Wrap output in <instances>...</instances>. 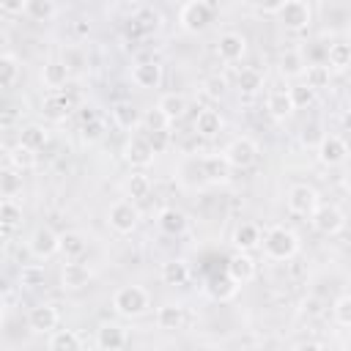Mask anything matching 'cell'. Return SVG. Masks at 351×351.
<instances>
[{"label": "cell", "mask_w": 351, "mask_h": 351, "mask_svg": "<svg viewBox=\"0 0 351 351\" xmlns=\"http://www.w3.org/2000/svg\"><path fill=\"white\" fill-rule=\"evenodd\" d=\"M263 252L271 261H291L299 252V236L285 225H271L263 233Z\"/></svg>", "instance_id": "obj_1"}, {"label": "cell", "mask_w": 351, "mask_h": 351, "mask_svg": "<svg viewBox=\"0 0 351 351\" xmlns=\"http://www.w3.org/2000/svg\"><path fill=\"white\" fill-rule=\"evenodd\" d=\"M151 307V293L143 285H123L112 293V310L123 318H140Z\"/></svg>", "instance_id": "obj_2"}, {"label": "cell", "mask_w": 351, "mask_h": 351, "mask_svg": "<svg viewBox=\"0 0 351 351\" xmlns=\"http://www.w3.org/2000/svg\"><path fill=\"white\" fill-rule=\"evenodd\" d=\"M274 16H277V22L285 30L299 33V30H307L310 22H313V5L304 3V0H282L277 5V14Z\"/></svg>", "instance_id": "obj_3"}, {"label": "cell", "mask_w": 351, "mask_h": 351, "mask_svg": "<svg viewBox=\"0 0 351 351\" xmlns=\"http://www.w3.org/2000/svg\"><path fill=\"white\" fill-rule=\"evenodd\" d=\"M214 16V5L206 3V0H189L178 8V25L184 33H200L208 27Z\"/></svg>", "instance_id": "obj_4"}, {"label": "cell", "mask_w": 351, "mask_h": 351, "mask_svg": "<svg viewBox=\"0 0 351 351\" xmlns=\"http://www.w3.org/2000/svg\"><path fill=\"white\" fill-rule=\"evenodd\" d=\"M107 225L121 236L132 233L140 225V208L134 206V200H115L107 211Z\"/></svg>", "instance_id": "obj_5"}, {"label": "cell", "mask_w": 351, "mask_h": 351, "mask_svg": "<svg viewBox=\"0 0 351 351\" xmlns=\"http://www.w3.org/2000/svg\"><path fill=\"white\" fill-rule=\"evenodd\" d=\"M222 156H225V162H228L230 167L247 170V167H252L255 159H258V143H255L252 137H236V140H230V143L225 145Z\"/></svg>", "instance_id": "obj_6"}, {"label": "cell", "mask_w": 351, "mask_h": 351, "mask_svg": "<svg viewBox=\"0 0 351 351\" xmlns=\"http://www.w3.org/2000/svg\"><path fill=\"white\" fill-rule=\"evenodd\" d=\"M285 206L296 217H313L321 203H318V192L310 184H293L285 195Z\"/></svg>", "instance_id": "obj_7"}, {"label": "cell", "mask_w": 351, "mask_h": 351, "mask_svg": "<svg viewBox=\"0 0 351 351\" xmlns=\"http://www.w3.org/2000/svg\"><path fill=\"white\" fill-rule=\"evenodd\" d=\"M310 222H313V228H315L318 233H324V236H337V233L346 228V214H343L340 206L324 203V206L315 208V214L310 217Z\"/></svg>", "instance_id": "obj_8"}, {"label": "cell", "mask_w": 351, "mask_h": 351, "mask_svg": "<svg viewBox=\"0 0 351 351\" xmlns=\"http://www.w3.org/2000/svg\"><path fill=\"white\" fill-rule=\"evenodd\" d=\"M27 250H30L33 258L47 261V258H52V255L60 252V236H58L52 228L41 225V228H36V230L30 233V239H27Z\"/></svg>", "instance_id": "obj_9"}, {"label": "cell", "mask_w": 351, "mask_h": 351, "mask_svg": "<svg viewBox=\"0 0 351 351\" xmlns=\"http://www.w3.org/2000/svg\"><path fill=\"white\" fill-rule=\"evenodd\" d=\"M315 154H318L321 165L335 167V165H343L348 159V143L340 134H324L315 145Z\"/></svg>", "instance_id": "obj_10"}, {"label": "cell", "mask_w": 351, "mask_h": 351, "mask_svg": "<svg viewBox=\"0 0 351 351\" xmlns=\"http://www.w3.org/2000/svg\"><path fill=\"white\" fill-rule=\"evenodd\" d=\"M247 55V38L239 30H225L217 38V58L222 63H239Z\"/></svg>", "instance_id": "obj_11"}, {"label": "cell", "mask_w": 351, "mask_h": 351, "mask_svg": "<svg viewBox=\"0 0 351 351\" xmlns=\"http://www.w3.org/2000/svg\"><path fill=\"white\" fill-rule=\"evenodd\" d=\"M58 318H60V315H58L55 304L41 302V304L30 307V313H27V326H30V332H36V335H52L55 326H58Z\"/></svg>", "instance_id": "obj_12"}, {"label": "cell", "mask_w": 351, "mask_h": 351, "mask_svg": "<svg viewBox=\"0 0 351 351\" xmlns=\"http://www.w3.org/2000/svg\"><path fill=\"white\" fill-rule=\"evenodd\" d=\"M162 80H165V69H162L159 60H143V63H137V66L132 69V82H134L137 88H143V90L159 88Z\"/></svg>", "instance_id": "obj_13"}, {"label": "cell", "mask_w": 351, "mask_h": 351, "mask_svg": "<svg viewBox=\"0 0 351 351\" xmlns=\"http://www.w3.org/2000/svg\"><path fill=\"white\" fill-rule=\"evenodd\" d=\"M186 107H189L186 96H184V93H176V90H173V93H162L159 101H156V112L162 115L165 123L181 121V118L186 115Z\"/></svg>", "instance_id": "obj_14"}, {"label": "cell", "mask_w": 351, "mask_h": 351, "mask_svg": "<svg viewBox=\"0 0 351 351\" xmlns=\"http://www.w3.org/2000/svg\"><path fill=\"white\" fill-rule=\"evenodd\" d=\"M154 156H156V151L151 148L148 137H143V134H134V137L126 143V148H123V159H126L132 167H148V165L154 162Z\"/></svg>", "instance_id": "obj_15"}, {"label": "cell", "mask_w": 351, "mask_h": 351, "mask_svg": "<svg viewBox=\"0 0 351 351\" xmlns=\"http://www.w3.org/2000/svg\"><path fill=\"white\" fill-rule=\"evenodd\" d=\"M255 271H258V263H255V258H252L250 252H233V255L228 258V277H230L236 285L250 282V280L255 277Z\"/></svg>", "instance_id": "obj_16"}, {"label": "cell", "mask_w": 351, "mask_h": 351, "mask_svg": "<svg viewBox=\"0 0 351 351\" xmlns=\"http://www.w3.org/2000/svg\"><path fill=\"white\" fill-rule=\"evenodd\" d=\"M96 346L101 351H121L126 346V329L115 321H104L99 329H96Z\"/></svg>", "instance_id": "obj_17"}, {"label": "cell", "mask_w": 351, "mask_h": 351, "mask_svg": "<svg viewBox=\"0 0 351 351\" xmlns=\"http://www.w3.org/2000/svg\"><path fill=\"white\" fill-rule=\"evenodd\" d=\"M71 80V71H69V66L63 63V60H47L44 63V69H41V82H44V88H49V93H60V88L66 85Z\"/></svg>", "instance_id": "obj_18"}, {"label": "cell", "mask_w": 351, "mask_h": 351, "mask_svg": "<svg viewBox=\"0 0 351 351\" xmlns=\"http://www.w3.org/2000/svg\"><path fill=\"white\" fill-rule=\"evenodd\" d=\"M266 110H269V115L274 118V121H285V118H291L293 115V99H291V90L288 88H274V90H269V96H266Z\"/></svg>", "instance_id": "obj_19"}, {"label": "cell", "mask_w": 351, "mask_h": 351, "mask_svg": "<svg viewBox=\"0 0 351 351\" xmlns=\"http://www.w3.org/2000/svg\"><path fill=\"white\" fill-rule=\"evenodd\" d=\"M90 269L85 266V263H77V261H69V263H63V269H60V285L66 288V291H80V288H85L88 282H90Z\"/></svg>", "instance_id": "obj_20"}, {"label": "cell", "mask_w": 351, "mask_h": 351, "mask_svg": "<svg viewBox=\"0 0 351 351\" xmlns=\"http://www.w3.org/2000/svg\"><path fill=\"white\" fill-rule=\"evenodd\" d=\"M222 126H225L222 115L217 110H211V107H203L197 112V118H195V134L203 137V140H214L222 132Z\"/></svg>", "instance_id": "obj_21"}, {"label": "cell", "mask_w": 351, "mask_h": 351, "mask_svg": "<svg viewBox=\"0 0 351 351\" xmlns=\"http://www.w3.org/2000/svg\"><path fill=\"white\" fill-rule=\"evenodd\" d=\"M258 244H263L261 228L255 222H239L236 230H233V247H236V252H252Z\"/></svg>", "instance_id": "obj_22"}, {"label": "cell", "mask_w": 351, "mask_h": 351, "mask_svg": "<svg viewBox=\"0 0 351 351\" xmlns=\"http://www.w3.org/2000/svg\"><path fill=\"white\" fill-rule=\"evenodd\" d=\"M41 112L47 121H66L69 112H71V99L66 93H47L44 101H41Z\"/></svg>", "instance_id": "obj_23"}, {"label": "cell", "mask_w": 351, "mask_h": 351, "mask_svg": "<svg viewBox=\"0 0 351 351\" xmlns=\"http://www.w3.org/2000/svg\"><path fill=\"white\" fill-rule=\"evenodd\" d=\"M156 225H159L162 233H167V236H178V233L186 230V214H184L181 208H176V206H167V208L159 211Z\"/></svg>", "instance_id": "obj_24"}, {"label": "cell", "mask_w": 351, "mask_h": 351, "mask_svg": "<svg viewBox=\"0 0 351 351\" xmlns=\"http://www.w3.org/2000/svg\"><path fill=\"white\" fill-rule=\"evenodd\" d=\"M280 74L282 77H288V80H296V77H304V71H307V60H304V55L299 52V49H282L280 52Z\"/></svg>", "instance_id": "obj_25"}, {"label": "cell", "mask_w": 351, "mask_h": 351, "mask_svg": "<svg viewBox=\"0 0 351 351\" xmlns=\"http://www.w3.org/2000/svg\"><path fill=\"white\" fill-rule=\"evenodd\" d=\"M200 170H203V176L208 181H228V176H230V165L225 162L222 154H206V156H200Z\"/></svg>", "instance_id": "obj_26"}, {"label": "cell", "mask_w": 351, "mask_h": 351, "mask_svg": "<svg viewBox=\"0 0 351 351\" xmlns=\"http://www.w3.org/2000/svg\"><path fill=\"white\" fill-rule=\"evenodd\" d=\"M85 250H88V239H85V233H80V230H66V233H60V252H63L66 261H77V258H82Z\"/></svg>", "instance_id": "obj_27"}, {"label": "cell", "mask_w": 351, "mask_h": 351, "mask_svg": "<svg viewBox=\"0 0 351 351\" xmlns=\"http://www.w3.org/2000/svg\"><path fill=\"white\" fill-rule=\"evenodd\" d=\"M326 66L332 71L351 69V41H332L326 47Z\"/></svg>", "instance_id": "obj_28"}, {"label": "cell", "mask_w": 351, "mask_h": 351, "mask_svg": "<svg viewBox=\"0 0 351 351\" xmlns=\"http://www.w3.org/2000/svg\"><path fill=\"white\" fill-rule=\"evenodd\" d=\"M19 77H22V63H19V58H16L14 52H3V55H0V82H3V88H5V90L16 88Z\"/></svg>", "instance_id": "obj_29"}, {"label": "cell", "mask_w": 351, "mask_h": 351, "mask_svg": "<svg viewBox=\"0 0 351 351\" xmlns=\"http://www.w3.org/2000/svg\"><path fill=\"white\" fill-rule=\"evenodd\" d=\"M49 143V132L41 126V123H27L22 132H19V145H25L27 151H41L44 145Z\"/></svg>", "instance_id": "obj_30"}, {"label": "cell", "mask_w": 351, "mask_h": 351, "mask_svg": "<svg viewBox=\"0 0 351 351\" xmlns=\"http://www.w3.org/2000/svg\"><path fill=\"white\" fill-rule=\"evenodd\" d=\"M47 348L49 351H82V340L74 329H58L49 335Z\"/></svg>", "instance_id": "obj_31"}, {"label": "cell", "mask_w": 351, "mask_h": 351, "mask_svg": "<svg viewBox=\"0 0 351 351\" xmlns=\"http://www.w3.org/2000/svg\"><path fill=\"white\" fill-rule=\"evenodd\" d=\"M181 324H184V307L181 304H162L159 310H156V326L159 329H167V332H173V329H181Z\"/></svg>", "instance_id": "obj_32"}, {"label": "cell", "mask_w": 351, "mask_h": 351, "mask_svg": "<svg viewBox=\"0 0 351 351\" xmlns=\"http://www.w3.org/2000/svg\"><path fill=\"white\" fill-rule=\"evenodd\" d=\"M186 280H189V266H186V261L176 258V261L162 263V282H165V285H184Z\"/></svg>", "instance_id": "obj_33"}, {"label": "cell", "mask_w": 351, "mask_h": 351, "mask_svg": "<svg viewBox=\"0 0 351 351\" xmlns=\"http://www.w3.org/2000/svg\"><path fill=\"white\" fill-rule=\"evenodd\" d=\"M58 14V5L52 0H25V16L33 22H49Z\"/></svg>", "instance_id": "obj_34"}, {"label": "cell", "mask_w": 351, "mask_h": 351, "mask_svg": "<svg viewBox=\"0 0 351 351\" xmlns=\"http://www.w3.org/2000/svg\"><path fill=\"white\" fill-rule=\"evenodd\" d=\"M236 85H239L241 93L252 96V93H258V90L263 88V74H261L255 66H244V69L236 74Z\"/></svg>", "instance_id": "obj_35"}, {"label": "cell", "mask_w": 351, "mask_h": 351, "mask_svg": "<svg viewBox=\"0 0 351 351\" xmlns=\"http://www.w3.org/2000/svg\"><path fill=\"white\" fill-rule=\"evenodd\" d=\"M0 195L3 200H14L16 195H22V173L14 167H5L0 173Z\"/></svg>", "instance_id": "obj_36"}, {"label": "cell", "mask_w": 351, "mask_h": 351, "mask_svg": "<svg viewBox=\"0 0 351 351\" xmlns=\"http://www.w3.org/2000/svg\"><path fill=\"white\" fill-rule=\"evenodd\" d=\"M304 80L313 90H321L332 82V69L326 63H307V71H304Z\"/></svg>", "instance_id": "obj_37"}, {"label": "cell", "mask_w": 351, "mask_h": 351, "mask_svg": "<svg viewBox=\"0 0 351 351\" xmlns=\"http://www.w3.org/2000/svg\"><path fill=\"white\" fill-rule=\"evenodd\" d=\"M112 118H115V123H118L121 129H134V126L140 123V112H137L134 104H129V101H118V104L112 107Z\"/></svg>", "instance_id": "obj_38"}, {"label": "cell", "mask_w": 351, "mask_h": 351, "mask_svg": "<svg viewBox=\"0 0 351 351\" xmlns=\"http://www.w3.org/2000/svg\"><path fill=\"white\" fill-rule=\"evenodd\" d=\"M5 159H8V167H14V170H19V173H22V170H30V167L36 165V154H33V151H27V148H25V145H19V143L8 151V156H5Z\"/></svg>", "instance_id": "obj_39"}, {"label": "cell", "mask_w": 351, "mask_h": 351, "mask_svg": "<svg viewBox=\"0 0 351 351\" xmlns=\"http://www.w3.org/2000/svg\"><path fill=\"white\" fill-rule=\"evenodd\" d=\"M123 189H126V195H129L132 200H140V197H145V195L151 192V181H148V176H143V173H132V176L123 181Z\"/></svg>", "instance_id": "obj_40"}, {"label": "cell", "mask_w": 351, "mask_h": 351, "mask_svg": "<svg viewBox=\"0 0 351 351\" xmlns=\"http://www.w3.org/2000/svg\"><path fill=\"white\" fill-rule=\"evenodd\" d=\"M0 222H3V230L11 233L22 222V206H16L14 200H3L0 203Z\"/></svg>", "instance_id": "obj_41"}, {"label": "cell", "mask_w": 351, "mask_h": 351, "mask_svg": "<svg viewBox=\"0 0 351 351\" xmlns=\"http://www.w3.org/2000/svg\"><path fill=\"white\" fill-rule=\"evenodd\" d=\"M332 318H335L337 326L351 329V293H343V296L335 299V304H332Z\"/></svg>", "instance_id": "obj_42"}, {"label": "cell", "mask_w": 351, "mask_h": 351, "mask_svg": "<svg viewBox=\"0 0 351 351\" xmlns=\"http://www.w3.org/2000/svg\"><path fill=\"white\" fill-rule=\"evenodd\" d=\"M132 22H134V27H143V30L148 33V30H159L162 16H159V11H156V8L143 5V8H137V16H134Z\"/></svg>", "instance_id": "obj_43"}, {"label": "cell", "mask_w": 351, "mask_h": 351, "mask_svg": "<svg viewBox=\"0 0 351 351\" xmlns=\"http://www.w3.org/2000/svg\"><path fill=\"white\" fill-rule=\"evenodd\" d=\"M44 280H47V274H44V266H38V263H27L19 271V285H25V288H38V285H44Z\"/></svg>", "instance_id": "obj_44"}, {"label": "cell", "mask_w": 351, "mask_h": 351, "mask_svg": "<svg viewBox=\"0 0 351 351\" xmlns=\"http://www.w3.org/2000/svg\"><path fill=\"white\" fill-rule=\"evenodd\" d=\"M288 90H291V99H293V107H296V110L315 101V90H313L307 82H299V85H293V88H288Z\"/></svg>", "instance_id": "obj_45"}, {"label": "cell", "mask_w": 351, "mask_h": 351, "mask_svg": "<svg viewBox=\"0 0 351 351\" xmlns=\"http://www.w3.org/2000/svg\"><path fill=\"white\" fill-rule=\"evenodd\" d=\"M145 137H148L151 148H154L156 154H162V151L170 145V126H165V129H151Z\"/></svg>", "instance_id": "obj_46"}, {"label": "cell", "mask_w": 351, "mask_h": 351, "mask_svg": "<svg viewBox=\"0 0 351 351\" xmlns=\"http://www.w3.org/2000/svg\"><path fill=\"white\" fill-rule=\"evenodd\" d=\"M63 63L69 66V71H71V74H74V71H80L82 66H88L85 55H82L77 47H66V49H63Z\"/></svg>", "instance_id": "obj_47"}, {"label": "cell", "mask_w": 351, "mask_h": 351, "mask_svg": "<svg viewBox=\"0 0 351 351\" xmlns=\"http://www.w3.org/2000/svg\"><path fill=\"white\" fill-rule=\"evenodd\" d=\"M101 134H104V123H101L99 118L90 121V123H82V140H85V143H96Z\"/></svg>", "instance_id": "obj_48"}, {"label": "cell", "mask_w": 351, "mask_h": 351, "mask_svg": "<svg viewBox=\"0 0 351 351\" xmlns=\"http://www.w3.org/2000/svg\"><path fill=\"white\" fill-rule=\"evenodd\" d=\"M206 93L214 96V99H219V96L225 93V80H219V77H208V80H206Z\"/></svg>", "instance_id": "obj_49"}, {"label": "cell", "mask_w": 351, "mask_h": 351, "mask_svg": "<svg viewBox=\"0 0 351 351\" xmlns=\"http://www.w3.org/2000/svg\"><path fill=\"white\" fill-rule=\"evenodd\" d=\"M0 14H25V3H3L0 5Z\"/></svg>", "instance_id": "obj_50"}, {"label": "cell", "mask_w": 351, "mask_h": 351, "mask_svg": "<svg viewBox=\"0 0 351 351\" xmlns=\"http://www.w3.org/2000/svg\"><path fill=\"white\" fill-rule=\"evenodd\" d=\"M293 351H326V348L321 343H315V340H304V343H296Z\"/></svg>", "instance_id": "obj_51"}, {"label": "cell", "mask_w": 351, "mask_h": 351, "mask_svg": "<svg viewBox=\"0 0 351 351\" xmlns=\"http://www.w3.org/2000/svg\"><path fill=\"white\" fill-rule=\"evenodd\" d=\"M74 30H77V33H80V36H85V33H88V30H90V25H88V22H85V19H77V25H74Z\"/></svg>", "instance_id": "obj_52"}, {"label": "cell", "mask_w": 351, "mask_h": 351, "mask_svg": "<svg viewBox=\"0 0 351 351\" xmlns=\"http://www.w3.org/2000/svg\"><path fill=\"white\" fill-rule=\"evenodd\" d=\"M343 186H346V189L351 192V167H348V170L343 173Z\"/></svg>", "instance_id": "obj_53"}, {"label": "cell", "mask_w": 351, "mask_h": 351, "mask_svg": "<svg viewBox=\"0 0 351 351\" xmlns=\"http://www.w3.org/2000/svg\"><path fill=\"white\" fill-rule=\"evenodd\" d=\"M343 129H346V132H351V110L343 115Z\"/></svg>", "instance_id": "obj_54"}]
</instances>
